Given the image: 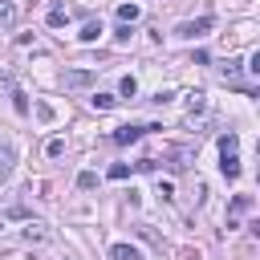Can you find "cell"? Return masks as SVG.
I'll return each mask as SVG.
<instances>
[{
  "label": "cell",
  "mask_w": 260,
  "mask_h": 260,
  "mask_svg": "<svg viewBox=\"0 0 260 260\" xmlns=\"http://www.w3.org/2000/svg\"><path fill=\"white\" fill-rule=\"evenodd\" d=\"M162 162H167L171 171H187V167H191V150H187V146H162Z\"/></svg>",
  "instance_id": "obj_1"
},
{
  "label": "cell",
  "mask_w": 260,
  "mask_h": 260,
  "mask_svg": "<svg viewBox=\"0 0 260 260\" xmlns=\"http://www.w3.org/2000/svg\"><path fill=\"white\" fill-rule=\"evenodd\" d=\"M211 24H215L211 16H199V20H187V24H179V37H187V41H195V37H203V32H207Z\"/></svg>",
  "instance_id": "obj_2"
},
{
  "label": "cell",
  "mask_w": 260,
  "mask_h": 260,
  "mask_svg": "<svg viewBox=\"0 0 260 260\" xmlns=\"http://www.w3.org/2000/svg\"><path fill=\"white\" fill-rule=\"evenodd\" d=\"M142 134H146V126H118V130H114L110 138H114L118 146H130V142H138Z\"/></svg>",
  "instance_id": "obj_3"
},
{
  "label": "cell",
  "mask_w": 260,
  "mask_h": 260,
  "mask_svg": "<svg viewBox=\"0 0 260 260\" xmlns=\"http://www.w3.org/2000/svg\"><path fill=\"white\" fill-rule=\"evenodd\" d=\"M61 81H65L69 89H85V85L93 81V73H89V69H69V73L61 77Z\"/></svg>",
  "instance_id": "obj_4"
},
{
  "label": "cell",
  "mask_w": 260,
  "mask_h": 260,
  "mask_svg": "<svg viewBox=\"0 0 260 260\" xmlns=\"http://www.w3.org/2000/svg\"><path fill=\"white\" fill-rule=\"evenodd\" d=\"M20 236H24L28 244H49V240H53V232H49L45 223H28V228H24Z\"/></svg>",
  "instance_id": "obj_5"
},
{
  "label": "cell",
  "mask_w": 260,
  "mask_h": 260,
  "mask_svg": "<svg viewBox=\"0 0 260 260\" xmlns=\"http://www.w3.org/2000/svg\"><path fill=\"white\" fill-rule=\"evenodd\" d=\"M110 260H142V252L130 248V244H114V248H110Z\"/></svg>",
  "instance_id": "obj_6"
},
{
  "label": "cell",
  "mask_w": 260,
  "mask_h": 260,
  "mask_svg": "<svg viewBox=\"0 0 260 260\" xmlns=\"http://www.w3.org/2000/svg\"><path fill=\"white\" fill-rule=\"evenodd\" d=\"M65 20H69V8H65V4H53V8H49V28H61Z\"/></svg>",
  "instance_id": "obj_7"
},
{
  "label": "cell",
  "mask_w": 260,
  "mask_h": 260,
  "mask_svg": "<svg viewBox=\"0 0 260 260\" xmlns=\"http://www.w3.org/2000/svg\"><path fill=\"white\" fill-rule=\"evenodd\" d=\"M138 12H142L138 4H122V8H118V20H122V24H134V20H138Z\"/></svg>",
  "instance_id": "obj_8"
},
{
  "label": "cell",
  "mask_w": 260,
  "mask_h": 260,
  "mask_svg": "<svg viewBox=\"0 0 260 260\" xmlns=\"http://www.w3.org/2000/svg\"><path fill=\"white\" fill-rule=\"evenodd\" d=\"M77 37H81V41H98V37H102V24H98V20H85Z\"/></svg>",
  "instance_id": "obj_9"
},
{
  "label": "cell",
  "mask_w": 260,
  "mask_h": 260,
  "mask_svg": "<svg viewBox=\"0 0 260 260\" xmlns=\"http://www.w3.org/2000/svg\"><path fill=\"white\" fill-rule=\"evenodd\" d=\"M219 167H223V175H228V179H236V175H240V158H236V154H223V162H219Z\"/></svg>",
  "instance_id": "obj_10"
},
{
  "label": "cell",
  "mask_w": 260,
  "mask_h": 260,
  "mask_svg": "<svg viewBox=\"0 0 260 260\" xmlns=\"http://www.w3.org/2000/svg\"><path fill=\"white\" fill-rule=\"evenodd\" d=\"M244 211H252V195H236L232 199V215H244Z\"/></svg>",
  "instance_id": "obj_11"
},
{
  "label": "cell",
  "mask_w": 260,
  "mask_h": 260,
  "mask_svg": "<svg viewBox=\"0 0 260 260\" xmlns=\"http://www.w3.org/2000/svg\"><path fill=\"white\" fill-rule=\"evenodd\" d=\"M118 93H122V98H134V93H138V81H134V77H122V81H118Z\"/></svg>",
  "instance_id": "obj_12"
},
{
  "label": "cell",
  "mask_w": 260,
  "mask_h": 260,
  "mask_svg": "<svg viewBox=\"0 0 260 260\" xmlns=\"http://www.w3.org/2000/svg\"><path fill=\"white\" fill-rule=\"evenodd\" d=\"M236 146H240L236 134H223V138H219V154H236Z\"/></svg>",
  "instance_id": "obj_13"
},
{
  "label": "cell",
  "mask_w": 260,
  "mask_h": 260,
  "mask_svg": "<svg viewBox=\"0 0 260 260\" xmlns=\"http://www.w3.org/2000/svg\"><path fill=\"white\" fill-rule=\"evenodd\" d=\"M77 187H81V191H93V187H98V175H93V171H81V175H77Z\"/></svg>",
  "instance_id": "obj_14"
},
{
  "label": "cell",
  "mask_w": 260,
  "mask_h": 260,
  "mask_svg": "<svg viewBox=\"0 0 260 260\" xmlns=\"http://www.w3.org/2000/svg\"><path fill=\"white\" fill-rule=\"evenodd\" d=\"M8 175H12V150L4 146L0 150V179H8Z\"/></svg>",
  "instance_id": "obj_15"
},
{
  "label": "cell",
  "mask_w": 260,
  "mask_h": 260,
  "mask_svg": "<svg viewBox=\"0 0 260 260\" xmlns=\"http://www.w3.org/2000/svg\"><path fill=\"white\" fill-rule=\"evenodd\" d=\"M12 20H16V4H8V0H4V4H0V24L8 28Z\"/></svg>",
  "instance_id": "obj_16"
},
{
  "label": "cell",
  "mask_w": 260,
  "mask_h": 260,
  "mask_svg": "<svg viewBox=\"0 0 260 260\" xmlns=\"http://www.w3.org/2000/svg\"><path fill=\"white\" fill-rule=\"evenodd\" d=\"M93 106H98V110H114V106H118V98H114V93H98V98H93Z\"/></svg>",
  "instance_id": "obj_17"
},
{
  "label": "cell",
  "mask_w": 260,
  "mask_h": 260,
  "mask_svg": "<svg viewBox=\"0 0 260 260\" xmlns=\"http://www.w3.org/2000/svg\"><path fill=\"white\" fill-rule=\"evenodd\" d=\"M203 98H207V93H203V89H195V93H187V106H191V110H195V114H199V110H203V106H207V102H203Z\"/></svg>",
  "instance_id": "obj_18"
},
{
  "label": "cell",
  "mask_w": 260,
  "mask_h": 260,
  "mask_svg": "<svg viewBox=\"0 0 260 260\" xmlns=\"http://www.w3.org/2000/svg\"><path fill=\"white\" fill-rule=\"evenodd\" d=\"M240 69H244L240 61H228V65H223V81H236V77H240Z\"/></svg>",
  "instance_id": "obj_19"
},
{
  "label": "cell",
  "mask_w": 260,
  "mask_h": 260,
  "mask_svg": "<svg viewBox=\"0 0 260 260\" xmlns=\"http://www.w3.org/2000/svg\"><path fill=\"white\" fill-rule=\"evenodd\" d=\"M45 150H49V158H61V154H65V142H61V138H53Z\"/></svg>",
  "instance_id": "obj_20"
},
{
  "label": "cell",
  "mask_w": 260,
  "mask_h": 260,
  "mask_svg": "<svg viewBox=\"0 0 260 260\" xmlns=\"http://www.w3.org/2000/svg\"><path fill=\"white\" fill-rule=\"evenodd\" d=\"M126 175H130L126 162H114V167H110V179H126Z\"/></svg>",
  "instance_id": "obj_21"
},
{
  "label": "cell",
  "mask_w": 260,
  "mask_h": 260,
  "mask_svg": "<svg viewBox=\"0 0 260 260\" xmlns=\"http://www.w3.org/2000/svg\"><path fill=\"white\" fill-rule=\"evenodd\" d=\"M12 106H16V110H20V114H24V110H28V102H24V93H20V89H12Z\"/></svg>",
  "instance_id": "obj_22"
},
{
  "label": "cell",
  "mask_w": 260,
  "mask_h": 260,
  "mask_svg": "<svg viewBox=\"0 0 260 260\" xmlns=\"http://www.w3.org/2000/svg\"><path fill=\"white\" fill-rule=\"evenodd\" d=\"M37 118H41V122H53V106L41 102V106H37Z\"/></svg>",
  "instance_id": "obj_23"
},
{
  "label": "cell",
  "mask_w": 260,
  "mask_h": 260,
  "mask_svg": "<svg viewBox=\"0 0 260 260\" xmlns=\"http://www.w3.org/2000/svg\"><path fill=\"white\" fill-rule=\"evenodd\" d=\"M179 260H199V252H191V248H183V252H179Z\"/></svg>",
  "instance_id": "obj_24"
}]
</instances>
